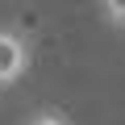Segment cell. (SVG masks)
Wrapping results in <instances>:
<instances>
[{
    "label": "cell",
    "instance_id": "cell-3",
    "mask_svg": "<svg viewBox=\"0 0 125 125\" xmlns=\"http://www.w3.org/2000/svg\"><path fill=\"white\" fill-rule=\"evenodd\" d=\"M29 125H71L62 113H50V108H42V113H33V121Z\"/></svg>",
    "mask_w": 125,
    "mask_h": 125
},
{
    "label": "cell",
    "instance_id": "cell-2",
    "mask_svg": "<svg viewBox=\"0 0 125 125\" xmlns=\"http://www.w3.org/2000/svg\"><path fill=\"white\" fill-rule=\"evenodd\" d=\"M100 13L113 29H125V0H100Z\"/></svg>",
    "mask_w": 125,
    "mask_h": 125
},
{
    "label": "cell",
    "instance_id": "cell-1",
    "mask_svg": "<svg viewBox=\"0 0 125 125\" xmlns=\"http://www.w3.org/2000/svg\"><path fill=\"white\" fill-rule=\"evenodd\" d=\"M29 71V46L17 29H0V88H13Z\"/></svg>",
    "mask_w": 125,
    "mask_h": 125
}]
</instances>
